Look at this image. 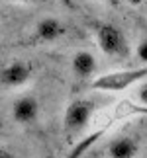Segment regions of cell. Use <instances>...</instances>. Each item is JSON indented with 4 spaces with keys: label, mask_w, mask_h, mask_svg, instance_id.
<instances>
[{
    "label": "cell",
    "mask_w": 147,
    "mask_h": 158,
    "mask_svg": "<svg viewBox=\"0 0 147 158\" xmlns=\"http://www.w3.org/2000/svg\"><path fill=\"white\" fill-rule=\"evenodd\" d=\"M147 78V64L139 69H127V70H114L108 74L96 76L90 82V88L98 92H124L130 86L137 82H143Z\"/></svg>",
    "instance_id": "6da1fadb"
},
{
    "label": "cell",
    "mask_w": 147,
    "mask_h": 158,
    "mask_svg": "<svg viewBox=\"0 0 147 158\" xmlns=\"http://www.w3.org/2000/svg\"><path fill=\"white\" fill-rule=\"evenodd\" d=\"M94 37L104 55L112 59H126L130 55V41L124 29L114 23H98L94 27Z\"/></svg>",
    "instance_id": "7a4b0ae2"
},
{
    "label": "cell",
    "mask_w": 147,
    "mask_h": 158,
    "mask_svg": "<svg viewBox=\"0 0 147 158\" xmlns=\"http://www.w3.org/2000/svg\"><path fill=\"white\" fill-rule=\"evenodd\" d=\"M96 111V102L92 98H77L73 100L65 109L63 115V127L65 133L69 137L78 135L81 131H84V127L90 123L92 115Z\"/></svg>",
    "instance_id": "3957f363"
},
{
    "label": "cell",
    "mask_w": 147,
    "mask_h": 158,
    "mask_svg": "<svg viewBox=\"0 0 147 158\" xmlns=\"http://www.w3.org/2000/svg\"><path fill=\"white\" fill-rule=\"evenodd\" d=\"M33 76V66L28 60H10L0 69V86L14 90L28 84Z\"/></svg>",
    "instance_id": "277c9868"
},
{
    "label": "cell",
    "mask_w": 147,
    "mask_h": 158,
    "mask_svg": "<svg viewBox=\"0 0 147 158\" xmlns=\"http://www.w3.org/2000/svg\"><path fill=\"white\" fill-rule=\"evenodd\" d=\"M39 111H41L39 100L35 98L33 94H24L20 98H16L12 107H10V115H12V119H14V123L24 125V127L38 123Z\"/></svg>",
    "instance_id": "5b68a950"
},
{
    "label": "cell",
    "mask_w": 147,
    "mask_h": 158,
    "mask_svg": "<svg viewBox=\"0 0 147 158\" xmlns=\"http://www.w3.org/2000/svg\"><path fill=\"white\" fill-rule=\"evenodd\" d=\"M65 33H67V26L55 16L41 18L33 27V39L38 43H53V41L61 39Z\"/></svg>",
    "instance_id": "8992f818"
},
{
    "label": "cell",
    "mask_w": 147,
    "mask_h": 158,
    "mask_svg": "<svg viewBox=\"0 0 147 158\" xmlns=\"http://www.w3.org/2000/svg\"><path fill=\"white\" fill-rule=\"evenodd\" d=\"M98 69V60L90 51H77L71 59V70L73 74L81 80H87V78H92L94 72Z\"/></svg>",
    "instance_id": "52a82bcc"
},
{
    "label": "cell",
    "mask_w": 147,
    "mask_h": 158,
    "mask_svg": "<svg viewBox=\"0 0 147 158\" xmlns=\"http://www.w3.org/2000/svg\"><path fill=\"white\" fill-rule=\"evenodd\" d=\"M137 152H139V141L130 135L116 137L108 144V156L110 158H136Z\"/></svg>",
    "instance_id": "ba28073f"
},
{
    "label": "cell",
    "mask_w": 147,
    "mask_h": 158,
    "mask_svg": "<svg viewBox=\"0 0 147 158\" xmlns=\"http://www.w3.org/2000/svg\"><path fill=\"white\" fill-rule=\"evenodd\" d=\"M136 57H137L139 63L147 64V37H143L137 43V47H136Z\"/></svg>",
    "instance_id": "9c48e42d"
},
{
    "label": "cell",
    "mask_w": 147,
    "mask_h": 158,
    "mask_svg": "<svg viewBox=\"0 0 147 158\" xmlns=\"http://www.w3.org/2000/svg\"><path fill=\"white\" fill-rule=\"evenodd\" d=\"M137 100L141 102L143 106H147V80H143V84L137 90Z\"/></svg>",
    "instance_id": "30bf717a"
},
{
    "label": "cell",
    "mask_w": 147,
    "mask_h": 158,
    "mask_svg": "<svg viewBox=\"0 0 147 158\" xmlns=\"http://www.w3.org/2000/svg\"><path fill=\"white\" fill-rule=\"evenodd\" d=\"M0 158H18V154L12 152L10 148H0Z\"/></svg>",
    "instance_id": "8fae6325"
},
{
    "label": "cell",
    "mask_w": 147,
    "mask_h": 158,
    "mask_svg": "<svg viewBox=\"0 0 147 158\" xmlns=\"http://www.w3.org/2000/svg\"><path fill=\"white\" fill-rule=\"evenodd\" d=\"M61 4H65L67 8H75V2H73V0H59Z\"/></svg>",
    "instance_id": "7c38bea8"
},
{
    "label": "cell",
    "mask_w": 147,
    "mask_h": 158,
    "mask_svg": "<svg viewBox=\"0 0 147 158\" xmlns=\"http://www.w3.org/2000/svg\"><path fill=\"white\" fill-rule=\"evenodd\" d=\"M126 2L130 4V6H141V4H143V0H126Z\"/></svg>",
    "instance_id": "4fadbf2b"
},
{
    "label": "cell",
    "mask_w": 147,
    "mask_h": 158,
    "mask_svg": "<svg viewBox=\"0 0 147 158\" xmlns=\"http://www.w3.org/2000/svg\"><path fill=\"white\" fill-rule=\"evenodd\" d=\"M12 2H20V4H33V2H41V0H12Z\"/></svg>",
    "instance_id": "5bb4252c"
},
{
    "label": "cell",
    "mask_w": 147,
    "mask_h": 158,
    "mask_svg": "<svg viewBox=\"0 0 147 158\" xmlns=\"http://www.w3.org/2000/svg\"><path fill=\"white\" fill-rule=\"evenodd\" d=\"M102 2H106V4H110V6H118L122 0H102Z\"/></svg>",
    "instance_id": "9a60e30c"
},
{
    "label": "cell",
    "mask_w": 147,
    "mask_h": 158,
    "mask_svg": "<svg viewBox=\"0 0 147 158\" xmlns=\"http://www.w3.org/2000/svg\"><path fill=\"white\" fill-rule=\"evenodd\" d=\"M41 158H55V156H51V154H47V156H41Z\"/></svg>",
    "instance_id": "2e32d148"
}]
</instances>
